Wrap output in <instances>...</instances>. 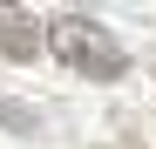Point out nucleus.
<instances>
[{
    "label": "nucleus",
    "mask_w": 156,
    "mask_h": 149,
    "mask_svg": "<svg viewBox=\"0 0 156 149\" xmlns=\"http://www.w3.org/2000/svg\"><path fill=\"white\" fill-rule=\"evenodd\" d=\"M48 47H55L61 68H75L82 81H122L129 74V47L102 27L95 14H55L48 20Z\"/></svg>",
    "instance_id": "1"
},
{
    "label": "nucleus",
    "mask_w": 156,
    "mask_h": 149,
    "mask_svg": "<svg viewBox=\"0 0 156 149\" xmlns=\"http://www.w3.org/2000/svg\"><path fill=\"white\" fill-rule=\"evenodd\" d=\"M0 54L7 61H34L41 54V20L20 7H0Z\"/></svg>",
    "instance_id": "2"
}]
</instances>
